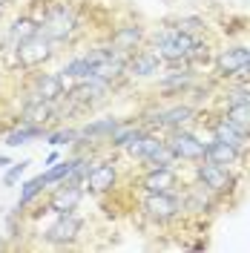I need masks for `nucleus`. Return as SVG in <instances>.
Returning <instances> with one entry per match:
<instances>
[{
    "label": "nucleus",
    "instance_id": "1",
    "mask_svg": "<svg viewBox=\"0 0 250 253\" xmlns=\"http://www.w3.org/2000/svg\"><path fill=\"white\" fill-rule=\"evenodd\" d=\"M147 41H150V49L158 52V58H161L164 63H172V66L199 61V58H202V49H207L199 38H193L190 32L178 29V26L153 32Z\"/></svg>",
    "mask_w": 250,
    "mask_h": 253
},
{
    "label": "nucleus",
    "instance_id": "2",
    "mask_svg": "<svg viewBox=\"0 0 250 253\" xmlns=\"http://www.w3.org/2000/svg\"><path fill=\"white\" fill-rule=\"evenodd\" d=\"M124 150H126V156L135 158L144 167H175L178 164V158L172 156L167 138L158 135V132H150V129H141Z\"/></svg>",
    "mask_w": 250,
    "mask_h": 253
},
{
    "label": "nucleus",
    "instance_id": "3",
    "mask_svg": "<svg viewBox=\"0 0 250 253\" xmlns=\"http://www.w3.org/2000/svg\"><path fill=\"white\" fill-rule=\"evenodd\" d=\"M38 23H41V32H46L52 41H58V43H72L75 41V35L81 32V17L75 12V6L72 3H49L46 9H43V15L38 17Z\"/></svg>",
    "mask_w": 250,
    "mask_h": 253
},
{
    "label": "nucleus",
    "instance_id": "4",
    "mask_svg": "<svg viewBox=\"0 0 250 253\" xmlns=\"http://www.w3.org/2000/svg\"><path fill=\"white\" fill-rule=\"evenodd\" d=\"M58 41H52L46 32H35L32 38H26L20 46H15V63L20 66V69H26V72H32V69H43L55 55H58Z\"/></svg>",
    "mask_w": 250,
    "mask_h": 253
},
{
    "label": "nucleus",
    "instance_id": "5",
    "mask_svg": "<svg viewBox=\"0 0 250 253\" xmlns=\"http://www.w3.org/2000/svg\"><path fill=\"white\" fill-rule=\"evenodd\" d=\"M141 213L144 219H150L153 224H170L184 213V202L175 190L167 193H153V190H144L141 196Z\"/></svg>",
    "mask_w": 250,
    "mask_h": 253
},
{
    "label": "nucleus",
    "instance_id": "6",
    "mask_svg": "<svg viewBox=\"0 0 250 253\" xmlns=\"http://www.w3.org/2000/svg\"><path fill=\"white\" fill-rule=\"evenodd\" d=\"M83 227H86V221H83V216H78L75 210H69V213H55V219L41 230V239H43L46 245H52V248H72V245L83 236Z\"/></svg>",
    "mask_w": 250,
    "mask_h": 253
},
{
    "label": "nucleus",
    "instance_id": "7",
    "mask_svg": "<svg viewBox=\"0 0 250 253\" xmlns=\"http://www.w3.org/2000/svg\"><path fill=\"white\" fill-rule=\"evenodd\" d=\"M83 193L86 187L83 184H75V181H61V184H52L49 187L46 202H41V213H69V210H78L81 202H83ZM35 213V216H41Z\"/></svg>",
    "mask_w": 250,
    "mask_h": 253
},
{
    "label": "nucleus",
    "instance_id": "8",
    "mask_svg": "<svg viewBox=\"0 0 250 253\" xmlns=\"http://www.w3.org/2000/svg\"><path fill=\"white\" fill-rule=\"evenodd\" d=\"M167 144H170L172 156L178 158V161H184V164H199L204 161L207 156V141L199 138L193 129L187 126H181V129H172L170 135H167Z\"/></svg>",
    "mask_w": 250,
    "mask_h": 253
},
{
    "label": "nucleus",
    "instance_id": "9",
    "mask_svg": "<svg viewBox=\"0 0 250 253\" xmlns=\"http://www.w3.org/2000/svg\"><path fill=\"white\" fill-rule=\"evenodd\" d=\"M196 167V181H202L207 190H213L216 196H227L236 190V175L230 173V167L224 164H216V161H199L193 164Z\"/></svg>",
    "mask_w": 250,
    "mask_h": 253
},
{
    "label": "nucleus",
    "instance_id": "10",
    "mask_svg": "<svg viewBox=\"0 0 250 253\" xmlns=\"http://www.w3.org/2000/svg\"><path fill=\"white\" fill-rule=\"evenodd\" d=\"M66 89H69V81L63 78L61 72L32 69V75H29V92L35 95V98H43V101L58 104V101H63Z\"/></svg>",
    "mask_w": 250,
    "mask_h": 253
},
{
    "label": "nucleus",
    "instance_id": "11",
    "mask_svg": "<svg viewBox=\"0 0 250 253\" xmlns=\"http://www.w3.org/2000/svg\"><path fill=\"white\" fill-rule=\"evenodd\" d=\"M196 110L187 107V104H172V107H161V110H150L144 112V124L156 126V129H181L193 121Z\"/></svg>",
    "mask_w": 250,
    "mask_h": 253
},
{
    "label": "nucleus",
    "instance_id": "12",
    "mask_svg": "<svg viewBox=\"0 0 250 253\" xmlns=\"http://www.w3.org/2000/svg\"><path fill=\"white\" fill-rule=\"evenodd\" d=\"M250 61V46H242V43H236V46H224L213 58L216 63V75L219 78H239L242 75V69L248 66Z\"/></svg>",
    "mask_w": 250,
    "mask_h": 253
},
{
    "label": "nucleus",
    "instance_id": "13",
    "mask_svg": "<svg viewBox=\"0 0 250 253\" xmlns=\"http://www.w3.org/2000/svg\"><path fill=\"white\" fill-rule=\"evenodd\" d=\"M115 184H118V167H115V161H110V158L95 161L92 170H89V175H86V181H83L86 193H92V196L112 193Z\"/></svg>",
    "mask_w": 250,
    "mask_h": 253
},
{
    "label": "nucleus",
    "instance_id": "14",
    "mask_svg": "<svg viewBox=\"0 0 250 253\" xmlns=\"http://www.w3.org/2000/svg\"><path fill=\"white\" fill-rule=\"evenodd\" d=\"M161 58H158L156 49H135L129 58H126V66H124V75L126 78H150L161 69Z\"/></svg>",
    "mask_w": 250,
    "mask_h": 253
},
{
    "label": "nucleus",
    "instance_id": "15",
    "mask_svg": "<svg viewBox=\"0 0 250 253\" xmlns=\"http://www.w3.org/2000/svg\"><path fill=\"white\" fill-rule=\"evenodd\" d=\"M141 190H153V193H167V190H178L181 178L172 167H144V175L138 178Z\"/></svg>",
    "mask_w": 250,
    "mask_h": 253
},
{
    "label": "nucleus",
    "instance_id": "16",
    "mask_svg": "<svg viewBox=\"0 0 250 253\" xmlns=\"http://www.w3.org/2000/svg\"><path fill=\"white\" fill-rule=\"evenodd\" d=\"M26 95H29V98H26V101H23V107H20V121L46 126L52 118H58V104L43 101V98H35L32 92H26Z\"/></svg>",
    "mask_w": 250,
    "mask_h": 253
},
{
    "label": "nucleus",
    "instance_id": "17",
    "mask_svg": "<svg viewBox=\"0 0 250 253\" xmlns=\"http://www.w3.org/2000/svg\"><path fill=\"white\" fill-rule=\"evenodd\" d=\"M181 202H184V210H190V213H210L216 207V193L207 190L202 181H193L181 190Z\"/></svg>",
    "mask_w": 250,
    "mask_h": 253
},
{
    "label": "nucleus",
    "instance_id": "18",
    "mask_svg": "<svg viewBox=\"0 0 250 253\" xmlns=\"http://www.w3.org/2000/svg\"><path fill=\"white\" fill-rule=\"evenodd\" d=\"M110 43L115 49L126 52V55H132L135 49H141L144 43H147V32L141 29V26H135V23H129V26H118V29L110 35Z\"/></svg>",
    "mask_w": 250,
    "mask_h": 253
},
{
    "label": "nucleus",
    "instance_id": "19",
    "mask_svg": "<svg viewBox=\"0 0 250 253\" xmlns=\"http://www.w3.org/2000/svg\"><path fill=\"white\" fill-rule=\"evenodd\" d=\"M46 135H49V126L20 121L17 126L3 132V141H6V147H23V144H32V141H38V138H46Z\"/></svg>",
    "mask_w": 250,
    "mask_h": 253
},
{
    "label": "nucleus",
    "instance_id": "20",
    "mask_svg": "<svg viewBox=\"0 0 250 253\" xmlns=\"http://www.w3.org/2000/svg\"><path fill=\"white\" fill-rule=\"evenodd\" d=\"M41 29V23L29 15H20L12 20V26H6V52H15V46H20L26 38H32Z\"/></svg>",
    "mask_w": 250,
    "mask_h": 253
},
{
    "label": "nucleus",
    "instance_id": "21",
    "mask_svg": "<svg viewBox=\"0 0 250 253\" xmlns=\"http://www.w3.org/2000/svg\"><path fill=\"white\" fill-rule=\"evenodd\" d=\"M207 161H216L224 167H233L242 158V144H230V141H219V138H210L207 141Z\"/></svg>",
    "mask_w": 250,
    "mask_h": 253
},
{
    "label": "nucleus",
    "instance_id": "22",
    "mask_svg": "<svg viewBox=\"0 0 250 253\" xmlns=\"http://www.w3.org/2000/svg\"><path fill=\"white\" fill-rule=\"evenodd\" d=\"M121 126L118 118H101V121H92V124L81 126V141H101V144H110L112 132Z\"/></svg>",
    "mask_w": 250,
    "mask_h": 253
},
{
    "label": "nucleus",
    "instance_id": "23",
    "mask_svg": "<svg viewBox=\"0 0 250 253\" xmlns=\"http://www.w3.org/2000/svg\"><path fill=\"white\" fill-rule=\"evenodd\" d=\"M61 75L66 81H83V78H92L95 75V63L92 58L83 52V55H75V58H69V61L61 66Z\"/></svg>",
    "mask_w": 250,
    "mask_h": 253
},
{
    "label": "nucleus",
    "instance_id": "24",
    "mask_svg": "<svg viewBox=\"0 0 250 253\" xmlns=\"http://www.w3.org/2000/svg\"><path fill=\"white\" fill-rule=\"evenodd\" d=\"M46 190H49V184H46V178H43V173L29 178V181H23L20 184V199H17V213H23L29 205H35Z\"/></svg>",
    "mask_w": 250,
    "mask_h": 253
},
{
    "label": "nucleus",
    "instance_id": "25",
    "mask_svg": "<svg viewBox=\"0 0 250 253\" xmlns=\"http://www.w3.org/2000/svg\"><path fill=\"white\" fill-rule=\"evenodd\" d=\"M193 84H196V75L190 69H172L161 78L158 89L161 92H187V89H193Z\"/></svg>",
    "mask_w": 250,
    "mask_h": 253
},
{
    "label": "nucleus",
    "instance_id": "26",
    "mask_svg": "<svg viewBox=\"0 0 250 253\" xmlns=\"http://www.w3.org/2000/svg\"><path fill=\"white\" fill-rule=\"evenodd\" d=\"M83 153H78V156H69L63 158V161H58V164H52L46 173H43V178H46V184L52 187V184H61V181H69L72 178V173H75V167H78V161Z\"/></svg>",
    "mask_w": 250,
    "mask_h": 253
},
{
    "label": "nucleus",
    "instance_id": "27",
    "mask_svg": "<svg viewBox=\"0 0 250 253\" xmlns=\"http://www.w3.org/2000/svg\"><path fill=\"white\" fill-rule=\"evenodd\" d=\"M221 118H227L230 124L239 129V132H245L250 138V101H242V104H230L227 110L221 112Z\"/></svg>",
    "mask_w": 250,
    "mask_h": 253
},
{
    "label": "nucleus",
    "instance_id": "28",
    "mask_svg": "<svg viewBox=\"0 0 250 253\" xmlns=\"http://www.w3.org/2000/svg\"><path fill=\"white\" fill-rule=\"evenodd\" d=\"M210 129H213V138H219V141H230V144H245V138H248V135H245V132H239V129H236L233 124H230V121H227V118H216V121H213V124H210Z\"/></svg>",
    "mask_w": 250,
    "mask_h": 253
},
{
    "label": "nucleus",
    "instance_id": "29",
    "mask_svg": "<svg viewBox=\"0 0 250 253\" xmlns=\"http://www.w3.org/2000/svg\"><path fill=\"white\" fill-rule=\"evenodd\" d=\"M81 138V129H75V126H63V129H49L46 141L52 144V147H63V144H75Z\"/></svg>",
    "mask_w": 250,
    "mask_h": 253
},
{
    "label": "nucleus",
    "instance_id": "30",
    "mask_svg": "<svg viewBox=\"0 0 250 253\" xmlns=\"http://www.w3.org/2000/svg\"><path fill=\"white\" fill-rule=\"evenodd\" d=\"M141 129H144V126H135V124H121L118 129H115V132H112L110 144H112V147H118V150H124V147H126L129 141H132L135 135H138Z\"/></svg>",
    "mask_w": 250,
    "mask_h": 253
},
{
    "label": "nucleus",
    "instance_id": "31",
    "mask_svg": "<svg viewBox=\"0 0 250 253\" xmlns=\"http://www.w3.org/2000/svg\"><path fill=\"white\" fill-rule=\"evenodd\" d=\"M29 164H32V161H26V158H23V161H12V164H9V170L3 173V184H6V187L17 184V181H20V175L26 173V167H29Z\"/></svg>",
    "mask_w": 250,
    "mask_h": 253
},
{
    "label": "nucleus",
    "instance_id": "32",
    "mask_svg": "<svg viewBox=\"0 0 250 253\" xmlns=\"http://www.w3.org/2000/svg\"><path fill=\"white\" fill-rule=\"evenodd\" d=\"M175 23H178V29L190 32V35H193V32H199V29L204 26V20H202V17H178Z\"/></svg>",
    "mask_w": 250,
    "mask_h": 253
},
{
    "label": "nucleus",
    "instance_id": "33",
    "mask_svg": "<svg viewBox=\"0 0 250 253\" xmlns=\"http://www.w3.org/2000/svg\"><path fill=\"white\" fill-rule=\"evenodd\" d=\"M242 101H250V89L248 86H236V89H230L227 107H230V104H242Z\"/></svg>",
    "mask_w": 250,
    "mask_h": 253
},
{
    "label": "nucleus",
    "instance_id": "34",
    "mask_svg": "<svg viewBox=\"0 0 250 253\" xmlns=\"http://www.w3.org/2000/svg\"><path fill=\"white\" fill-rule=\"evenodd\" d=\"M58 158H61V156H58V153H49V156H46V161H43V164H46V167H52V164H58Z\"/></svg>",
    "mask_w": 250,
    "mask_h": 253
},
{
    "label": "nucleus",
    "instance_id": "35",
    "mask_svg": "<svg viewBox=\"0 0 250 253\" xmlns=\"http://www.w3.org/2000/svg\"><path fill=\"white\" fill-rule=\"evenodd\" d=\"M239 78H242V81H250V61H248V66L242 69V75H239Z\"/></svg>",
    "mask_w": 250,
    "mask_h": 253
},
{
    "label": "nucleus",
    "instance_id": "36",
    "mask_svg": "<svg viewBox=\"0 0 250 253\" xmlns=\"http://www.w3.org/2000/svg\"><path fill=\"white\" fill-rule=\"evenodd\" d=\"M9 164H12V161H9V156H6V153H0V167H9Z\"/></svg>",
    "mask_w": 250,
    "mask_h": 253
},
{
    "label": "nucleus",
    "instance_id": "37",
    "mask_svg": "<svg viewBox=\"0 0 250 253\" xmlns=\"http://www.w3.org/2000/svg\"><path fill=\"white\" fill-rule=\"evenodd\" d=\"M6 6H9V0H0V17H3V12H6Z\"/></svg>",
    "mask_w": 250,
    "mask_h": 253
}]
</instances>
